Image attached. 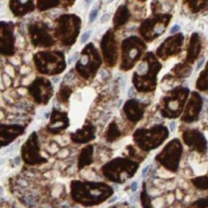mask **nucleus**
I'll return each mask as SVG.
<instances>
[{
	"label": "nucleus",
	"instance_id": "9",
	"mask_svg": "<svg viewBox=\"0 0 208 208\" xmlns=\"http://www.w3.org/2000/svg\"><path fill=\"white\" fill-rule=\"evenodd\" d=\"M149 169H150V167H146L145 169H144V171H142V176H146V174H147V173H148Z\"/></svg>",
	"mask_w": 208,
	"mask_h": 208
},
{
	"label": "nucleus",
	"instance_id": "13",
	"mask_svg": "<svg viewBox=\"0 0 208 208\" xmlns=\"http://www.w3.org/2000/svg\"><path fill=\"white\" fill-rule=\"evenodd\" d=\"M85 2L88 3V4H90V2H92V0H85Z\"/></svg>",
	"mask_w": 208,
	"mask_h": 208
},
{
	"label": "nucleus",
	"instance_id": "15",
	"mask_svg": "<svg viewBox=\"0 0 208 208\" xmlns=\"http://www.w3.org/2000/svg\"><path fill=\"white\" fill-rule=\"evenodd\" d=\"M107 2H111V1H113V0H106Z\"/></svg>",
	"mask_w": 208,
	"mask_h": 208
},
{
	"label": "nucleus",
	"instance_id": "6",
	"mask_svg": "<svg viewBox=\"0 0 208 208\" xmlns=\"http://www.w3.org/2000/svg\"><path fill=\"white\" fill-rule=\"evenodd\" d=\"M78 57V53H75L74 55H73V56H72V57H70L69 58V63H73V61H74L75 59H76V58Z\"/></svg>",
	"mask_w": 208,
	"mask_h": 208
},
{
	"label": "nucleus",
	"instance_id": "12",
	"mask_svg": "<svg viewBox=\"0 0 208 208\" xmlns=\"http://www.w3.org/2000/svg\"><path fill=\"white\" fill-rule=\"evenodd\" d=\"M115 200H117V197H112L111 199H110V200L108 201V202H109V203H111V202H115Z\"/></svg>",
	"mask_w": 208,
	"mask_h": 208
},
{
	"label": "nucleus",
	"instance_id": "5",
	"mask_svg": "<svg viewBox=\"0 0 208 208\" xmlns=\"http://www.w3.org/2000/svg\"><path fill=\"white\" fill-rule=\"evenodd\" d=\"M180 29V27H179V25H174L172 28H171V30H170V33H175V32H177L178 30Z\"/></svg>",
	"mask_w": 208,
	"mask_h": 208
},
{
	"label": "nucleus",
	"instance_id": "2",
	"mask_svg": "<svg viewBox=\"0 0 208 208\" xmlns=\"http://www.w3.org/2000/svg\"><path fill=\"white\" fill-rule=\"evenodd\" d=\"M90 31H86V32L83 33L81 36V38H80V43H81V44H84L85 42L88 41V38H90Z\"/></svg>",
	"mask_w": 208,
	"mask_h": 208
},
{
	"label": "nucleus",
	"instance_id": "11",
	"mask_svg": "<svg viewBox=\"0 0 208 208\" xmlns=\"http://www.w3.org/2000/svg\"><path fill=\"white\" fill-rule=\"evenodd\" d=\"M58 79H59V78H58V77H54V78H53V79H52V81L54 82V83H56V82H58Z\"/></svg>",
	"mask_w": 208,
	"mask_h": 208
},
{
	"label": "nucleus",
	"instance_id": "8",
	"mask_svg": "<svg viewBox=\"0 0 208 208\" xmlns=\"http://www.w3.org/2000/svg\"><path fill=\"white\" fill-rule=\"evenodd\" d=\"M204 60H205V58H204V57L201 58V60L199 61V63H198V66H197V70H199V69L201 68V66H202L203 63H204Z\"/></svg>",
	"mask_w": 208,
	"mask_h": 208
},
{
	"label": "nucleus",
	"instance_id": "14",
	"mask_svg": "<svg viewBox=\"0 0 208 208\" xmlns=\"http://www.w3.org/2000/svg\"><path fill=\"white\" fill-rule=\"evenodd\" d=\"M128 95H129V97H132V90H130V92L128 93Z\"/></svg>",
	"mask_w": 208,
	"mask_h": 208
},
{
	"label": "nucleus",
	"instance_id": "3",
	"mask_svg": "<svg viewBox=\"0 0 208 208\" xmlns=\"http://www.w3.org/2000/svg\"><path fill=\"white\" fill-rule=\"evenodd\" d=\"M109 19H110V15L109 14H105V15H103V16H102L101 21H100V22H101V23H105V22H107V21H108Z\"/></svg>",
	"mask_w": 208,
	"mask_h": 208
},
{
	"label": "nucleus",
	"instance_id": "1",
	"mask_svg": "<svg viewBox=\"0 0 208 208\" xmlns=\"http://www.w3.org/2000/svg\"><path fill=\"white\" fill-rule=\"evenodd\" d=\"M97 14H98V8L97 7H94L92 9V11L90 13V16H88V19H90V23H93L94 20L96 19Z\"/></svg>",
	"mask_w": 208,
	"mask_h": 208
},
{
	"label": "nucleus",
	"instance_id": "10",
	"mask_svg": "<svg viewBox=\"0 0 208 208\" xmlns=\"http://www.w3.org/2000/svg\"><path fill=\"white\" fill-rule=\"evenodd\" d=\"M174 128H175V122H172V123L170 124V130L171 131H173Z\"/></svg>",
	"mask_w": 208,
	"mask_h": 208
},
{
	"label": "nucleus",
	"instance_id": "7",
	"mask_svg": "<svg viewBox=\"0 0 208 208\" xmlns=\"http://www.w3.org/2000/svg\"><path fill=\"white\" fill-rule=\"evenodd\" d=\"M137 186H138V184H137V182H133L131 185V190L132 192H135L137 189Z\"/></svg>",
	"mask_w": 208,
	"mask_h": 208
},
{
	"label": "nucleus",
	"instance_id": "4",
	"mask_svg": "<svg viewBox=\"0 0 208 208\" xmlns=\"http://www.w3.org/2000/svg\"><path fill=\"white\" fill-rule=\"evenodd\" d=\"M136 200H137V194H133L132 196H130V198H129V202L131 203V204L135 203Z\"/></svg>",
	"mask_w": 208,
	"mask_h": 208
}]
</instances>
